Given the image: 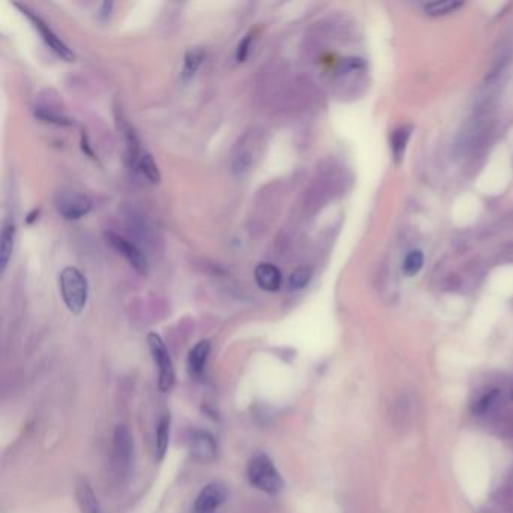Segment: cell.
Segmentation results:
<instances>
[{"mask_svg":"<svg viewBox=\"0 0 513 513\" xmlns=\"http://www.w3.org/2000/svg\"><path fill=\"white\" fill-rule=\"evenodd\" d=\"M15 241V223L13 220H6L4 223L2 235H0V268L5 273L6 266L11 259Z\"/></svg>","mask_w":513,"mask_h":513,"instance_id":"13","label":"cell"},{"mask_svg":"<svg viewBox=\"0 0 513 513\" xmlns=\"http://www.w3.org/2000/svg\"><path fill=\"white\" fill-rule=\"evenodd\" d=\"M76 500L81 513H101L98 498L86 479H80L77 481Z\"/></svg>","mask_w":513,"mask_h":513,"instance_id":"12","label":"cell"},{"mask_svg":"<svg viewBox=\"0 0 513 513\" xmlns=\"http://www.w3.org/2000/svg\"><path fill=\"white\" fill-rule=\"evenodd\" d=\"M459 6H463V4L455 2V0H444V2L427 4L425 5V9L430 15H444L449 13H453Z\"/></svg>","mask_w":513,"mask_h":513,"instance_id":"23","label":"cell"},{"mask_svg":"<svg viewBox=\"0 0 513 513\" xmlns=\"http://www.w3.org/2000/svg\"><path fill=\"white\" fill-rule=\"evenodd\" d=\"M210 353H211L210 341H200L199 343H196L191 348V351L189 353V360H187L189 372L191 376L199 378L203 374L205 366H207V362H208Z\"/></svg>","mask_w":513,"mask_h":513,"instance_id":"11","label":"cell"},{"mask_svg":"<svg viewBox=\"0 0 513 513\" xmlns=\"http://www.w3.org/2000/svg\"><path fill=\"white\" fill-rule=\"evenodd\" d=\"M136 169L145 177L151 184H158L160 182V172L156 161H153L152 156L148 151H142L140 157L137 160Z\"/></svg>","mask_w":513,"mask_h":513,"instance_id":"17","label":"cell"},{"mask_svg":"<svg viewBox=\"0 0 513 513\" xmlns=\"http://www.w3.org/2000/svg\"><path fill=\"white\" fill-rule=\"evenodd\" d=\"M148 346L151 355L158 369V388L161 393H167L175 385V367H173L166 343L157 333L148 334Z\"/></svg>","mask_w":513,"mask_h":513,"instance_id":"3","label":"cell"},{"mask_svg":"<svg viewBox=\"0 0 513 513\" xmlns=\"http://www.w3.org/2000/svg\"><path fill=\"white\" fill-rule=\"evenodd\" d=\"M423 264H425V254L422 250H411L404 259V264H402V270H404V274L408 275V277H413L416 274L420 273V270L423 268Z\"/></svg>","mask_w":513,"mask_h":513,"instance_id":"19","label":"cell"},{"mask_svg":"<svg viewBox=\"0 0 513 513\" xmlns=\"http://www.w3.org/2000/svg\"><path fill=\"white\" fill-rule=\"evenodd\" d=\"M92 203L85 196L76 191H62L57 194L56 208L67 220H78L90 211Z\"/></svg>","mask_w":513,"mask_h":513,"instance_id":"7","label":"cell"},{"mask_svg":"<svg viewBox=\"0 0 513 513\" xmlns=\"http://www.w3.org/2000/svg\"><path fill=\"white\" fill-rule=\"evenodd\" d=\"M217 443L207 430H196L190 439V455L199 463H211L217 456Z\"/></svg>","mask_w":513,"mask_h":513,"instance_id":"9","label":"cell"},{"mask_svg":"<svg viewBox=\"0 0 513 513\" xmlns=\"http://www.w3.org/2000/svg\"><path fill=\"white\" fill-rule=\"evenodd\" d=\"M135 458V443L127 426L119 425L113 435V459L115 467L121 476H127L132 465Z\"/></svg>","mask_w":513,"mask_h":513,"instance_id":"4","label":"cell"},{"mask_svg":"<svg viewBox=\"0 0 513 513\" xmlns=\"http://www.w3.org/2000/svg\"><path fill=\"white\" fill-rule=\"evenodd\" d=\"M247 479L253 488L271 495L279 494L285 486L280 471L275 468L270 456L264 453L256 455L249 460Z\"/></svg>","mask_w":513,"mask_h":513,"instance_id":"1","label":"cell"},{"mask_svg":"<svg viewBox=\"0 0 513 513\" xmlns=\"http://www.w3.org/2000/svg\"><path fill=\"white\" fill-rule=\"evenodd\" d=\"M60 294L68 310L74 315H80L85 310L89 295V286L86 277L74 266H67L59 274Z\"/></svg>","mask_w":513,"mask_h":513,"instance_id":"2","label":"cell"},{"mask_svg":"<svg viewBox=\"0 0 513 513\" xmlns=\"http://www.w3.org/2000/svg\"><path fill=\"white\" fill-rule=\"evenodd\" d=\"M250 164H252L250 153L249 152H242V153H240L237 158H235L233 170L237 173H242V172H245L250 167Z\"/></svg>","mask_w":513,"mask_h":513,"instance_id":"24","label":"cell"},{"mask_svg":"<svg viewBox=\"0 0 513 513\" xmlns=\"http://www.w3.org/2000/svg\"><path fill=\"white\" fill-rule=\"evenodd\" d=\"M228 498V489L219 481H212L199 492V495L194 501V509L199 513H211L212 510L219 509Z\"/></svg>","mask_w":513,"mask_h":513,"instance_id":"8","label":"cell"},{"mask_svg":"<svg viewBox=\"0 0 513 513\" xmlns=\"http://www.w3.org/2000/svg\"><path fill=\"white\" fill-rule=\"evenodd\" d=\"M202 60H203V50L196 47V48H190L187 53H186V57H184V67H182V73H181V77H182V81H186V83H189V81L196 76L199 67L202 65Z\"/></svg>","mask_w":513,"mask_h":513,"instance_id":"15","label":"cell"},{"mask_svg":"<svg viewBox=\"0 0 513 513\" xmlns=\"http://www.w3.org/2000/svg\"><path fill=\"white\" fill-rule=\"evenodd\" d=\"M15 6L22 9L23 14L30 20V22H32L34 27L38 30L39 35L43 36L44 43L50 47V50H53L59 57H62L64 60H68V62H71V60H74V53H73V51H71V48H68V46L64 43V41L60 39L53 32V30L50 29V26L44 22V20H41L36 14H34L32 11H29V9L26 6H23V5L15 4Z\"/></svg>","mask_w":513,"mask_h":513,"instance_id":"6","label":"cell"},{"mask_svg":"<svg viewBox=\"0 0 513 513\" xmlns=\"http://www.w3.org/2000/svg\"><path fill=\"white\" fill-rule=\"evenodd\" d=\"M250 43H252V34L245 35V38L238 44V48H237V60H238V62H244L245 57H247Z\"/></svg>","mask_w":513,"mask_h":513,"instance_id":"25","label":"cell"},{"mask_svg":"<svg viewBox=\"0 0 513 513\" xmlns=\"http://www.w3.org/2000/svg\"><path fill=\"white\" fill-rule=\"evenodd\" d=\"M502 392L500 388H491L485 395H481L473 404V413L477 416L491 414L501 402Z\"/></svg>","mask_w":513,"mask_h":513,"instance_id":"14","label":"cell"},{"mask_svg":"<svg viewBox=\"0 0 513 513\" xmlns=\"http://www.w3.org/2000/svg\"><path fill=\"white\" fill-rule=\"evenodd\" d=\"M106 240L121 256H124L132 268H135L139 274H143V275L148 274V270H149L148 258L136 244H132L127 238L121 237V235L113 233V232L106 233Z\"/></svg>","mask_w":513,"mask_h":513,"instance_id":"5","label":"cell"},{"mask_svg":"<svg viewBox=\"0 0 513 513\" xmlns=\"http://www.w3.org/2000/svg\"><path fill=\"white\" fill-rule=\"evenodd\" d=\"M111 8H113V4L111 2H102L101 6H100V11H98L100 20H102V22H104V20H107L110 17V14H111Z\"/></svg>","mask_w":513,"mask_h":513,"instance_id":"26","label":"cell"},{"mask_svg":"<svg viewBox=\"0 0 513 513\" xmlns=\"http://www.w3.org/2000/svg\"><path fill=\"white\" fill-rule=\"evenodd\" d=\"M510 399L513 401V390H512V393H510Z\"/></svg>","mask_w":513,"mask_h":513,"instance_id":"28","label":"cell"},{"mask_svg":"<svg viewBox=\"0 0 513 513\" xmlns=\"http://www.w3.org/2000/svg\"><path fill=\"white\" fill-rule=\"evenodd\" d=\"M254 280L261 289L275 292L280 289L282 273L273 264H259L254 270Z\"/></svg>","mask_w":513,"mask_h":513,"instance_id":"10","label":"cell"},{"mask_svg":"<svg viewBox=\"0 0 513 513\" xmlns=\"http://www.w3.org/2000/svg\"><path fill=\"white\" fill-rule=\"evenodd\" d=\"M480 513H501L498 510H494V509H481Z\"/></svg>","mask_w":513,"mask_h":513,"instance_id":"27","label":"cell"},{"mask_svg":"<svg viewBox=\"0 0 513 513\" xmlns=\"http://www.w3.org/2000/svg\"><path fill=\"white\" fill-rule=\"evenodd\" d=\"M494 501L502 510V513H513V488L505 486L497 489L494 494Z\"/></svg>","mask_w":513,"mask_h":513,"instance_id":"22","label":"cell"},{"mask_svg":"<svg viewBox=\"0 0 513 513\" xmlns=\"http://www.w3.org/2000/svg\"><path fill=\"white\" fill-rule=\"evenodd\" d=\"M312 279V270L306 268V266H301V268H296L291 275L288 280V288L291 291H300L303 288H306L307 283L310 282Z\"/></svg>","mask_w":513,"mask_h":513,"instance_id":"20","label":"cell"},{"mask_svg":"<svg viewBox=\"0 0 513 513\" xmlns=\"http://www.w3.org/2000/svg\"><path fill=\"white\" fill-rule=\"evenodd\" d=\"M411 136V127H401L396 130L392 136V149L396 158H401L408 143V139Z\"/></svg>","mask_w":513,"mask_h":513,"instance_id":"21","label":"cell"},{"mask_svg":"<svg viewBox=\"0 0 513 513\" xmlns=\"http://www.w3.org/2000/svg\"><path fill=\"white\" fill-rule=\"evenodd\" d=\"M170 423L172 418L170 414H164L157 426V439H156V449H157V459L161 460L166 455L167 447H169V437H170Z\"/></svg>","mask_w":513,"mask_h":513,"instance_id":"16","label":"cell"},{"mask_svg":"<svg viewBox=\"0 0 513 513\" xmlns=\"http://www.w3.org/2000/svg\"><path fill=\"white\" fill-rule=\"evenodd\" d=\"M411 418V401L408 395H401L395 402L393 408V422L397 427H404Z\"/></svg>","mask_w":513,"mask_h":513,"instance_id":"18","label":"cell"}]
</instances>
